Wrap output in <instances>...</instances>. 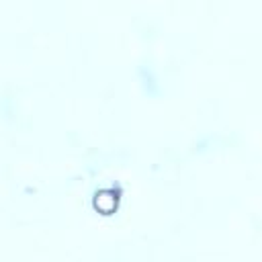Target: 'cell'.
<instances>
[{"label": "cell", "mask_w": 262, "mask_h": 262, "mask_svg": "<svg viewBox=\"0 0 262 262\" xmlns=\"http://www.w3.org/2000/svg\"><path fill=\"white\" fill-rule=\"evenodd\" d=\"M115 207H117V192H113V190H108V188L96 192V209L108 213V211H113Z\"/></svg>", "instance_id": "obj_1"}]
</instances>
